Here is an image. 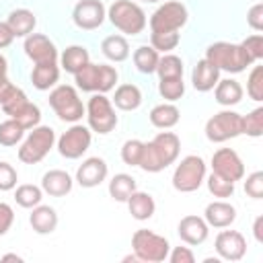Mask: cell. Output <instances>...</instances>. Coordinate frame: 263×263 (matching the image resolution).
Instances as JSON below:
<instances>
[{"mask_svg": "<svg viewBox=\"0 0 263 263\" xmlns=\"http://www.w3.org/2000/svg\"><path fill=\"white\" fill-rule=\"evenodd\" d=\"M179 117H181V113L173 103H160L150 111V123L158 129H168V127L177 125Z\"/></svg>", "mask_w": 263, "mask_h": 263, "instance_id": "28", "label": "cell"}, {"mask_svg": "<svg viewBox=\"0 0 263 263\" xmlns=\"http://www.w3.org/2000/svg\"><path fill=\"white\" fill-rule=\"evenodd\" d=\"M261 224H263V218L259 216V218L255 220V226H253V230H255V238H257L259 242H263V236H261Z\"/></svg>", "mask_w": 263, "mask_h": 263, "instance_id": "51", "label": "cell"}, {"mask_svg": "<svg viewBox=\"0 0 263 263\" xmlns=\"http://www.w3.org/2000/svg\"><path fill=\"white\" fill-rule=\"evenodd\" d=\"M208 189H210V193L214 197H220V199H226V197L234 195V183L224 179V177H220V175H216V173H212L208 177Z\"/></svg>", "mask_w": 263, "mask_h": 263, "instance_id": "40", "label": "cell"}, {"mask_svg": "<svg viewBox=\"0 0 263 263\" xmlns=\"http://www.w3.org/2000/svg\"><path fill=\"white\" fill-rule=\"evenodd\" d=\"M62 68L68 72V74H76L78 70H82L88 62H90V55L86 51V47L82 45H70L64 49L62 53Z\"/></svg>", "mask_w": 263, "mask_h": 263, "instance_id": "29", "label": "cell"}, {"mask_svg": "<svg viewBox=\"0 0 263 263\" xmlns=\"http://www.w3.org/2000/svg\"><path fill=\"white\" fill-rule=\"evenodd\" d=\"M132 249H134V255L138 261H146V263H160L168 257V251H171V245L164 236L152 232V230H146V228H140L134 232L132 236Z\"/></svg>", "mask_w": 263, "mask_h": 263, "instance_id": "5", "label": "cell"}, {"mask_svg": "<svg viewBox=\"0 0 263 263\" xmlns=\"http://www.w3.org/2000/svg\"><path fill=\"white\" fill-rule=\"evenodd\" d=\"M60 80V68L58 62H47V64H35L31 72V82L37 90H49L58 84Z\"/></svg>", "mask_w": 263, "mask_h": 263, "instance_id": "24", "label": "cell"}, {"mask_svg": "<svg viewBox=\"0 0 263 263\" xmlns=\"http://www.w3.org/2000/svg\"><path fill=\"white\" fill-rule=\"evenodd\" d=\"M107 10L101 0H80L72 10V21L78 29L92 31L105 23Z\"/></svg>", "mask_w": 263, "mask_h": 263, "instance_id": "14", "label": "cell"}, {"mask_svg": "<svg viewBox=\"0 0 263 263\" xmlns=\"http://www.w3.org/2000/svg\"><path fill=\"white\" fill-rule=\"evenodd\" d=\"M6 72H8V62H6V58L0 53V78H4Z\"/></svg>", "mask_w": 263, "mask_h": 263, "instance_id": "52", "label": "cell"}, {"mask_svg": "<svg viewBox=\"0 0 263 263\" xmlns=\"http://www.w3.org/2000/svg\"><path fill=\"white\" fill-rule=\"evenodd\" d=\"M55 142V132L49 125H37L33 132L27 136V140L18 148V160L25 164H37L41 162L49 150L53 148Z\"/></svg>", "mask_w": 263, "mask_h": 263, "instance_id": "7", "label": "cell"}, {"mask_svg": "<svg viewBox=\"0 0 263 263\" xmlns=\"http://www.w3.org/2000/svg\"><path fill=\"white\" fill-rule=\"evenodd\" d=\"M247 23L253 31H263V4H255L247 12Z\"/></svg>", "mask_w": 263, "mask_h": 263, "instance_id": "46", "label": "cell"}, {"mask_svg": "<svg viewBox=\"0 0 263 263\" xmlns=\"http://www.w3.org/2000/svg\"><path fill=\"white\" fill-rule=\"evenodd\" d=\"M203 220L208 222V226H214V228H228L234 220H236V208L224 199H218V201H212L205 205V212H203Z\"/></svg>", "mask_w": 263, "mask_h": 263, "instance_id": "19", "label": "cell"}, {"mask_svg": "<svg viewBox=\"0 0 263 263\" xmlns=\"http://www.w3.org/2000/svg\"><path fill=\"white\" fill-rule=\"evenodd\" d=\"M189 18V12L185 8V4L171 0L160 4L152 16H150V31L152 33H166V31H179L181 27H185Z\"/></svg>", "mask_w": 263, "mask_h": 263, "instance_id": "11", "label": "cell"}, {"mask_svg": "<svg viewBox=\"0 0 263 263\" xmlns=\"http://www.w3.org/2000/svg\"><path fill=\"white\" fill-rule=\"evenodd\" d=\"M2 261H23V257H18V255L10 253V255H2Z\"/></svg>", "mask_w": 263, "mask_h": 263, "instance_id": "53", "label": "cell"}, {"mask_svg": "<svg viewBox=\"0 0 263 263\" xmlns=\"http://www.w3.org/2000/svg\"><path fill=\"white\" fill-rule=\"evenodd\" d=\"M127 208H129V214L132 218L144 222V220H150L156 212V203H154V197L146 191H134L129 197H127Z\"/></svg>", "mask_w": 263, "mask_h": 263, "instance_id": "22", "label": "cell"}, {"mask_svg": "<svg viewBox=\"0 0 263 263\" xmlns=\"http://www.w3.org/2000/svg\"><path fill=\"white\" fill-rule=\"evenodd\" d=\"M166 259H171V263H193L195 255L189 247H175L173 251H168Z\"/></svg>", "mask_w": 263, "mask_h": 263, "instance_id": "47", "label": "cell"}, {"mask_svg": "<svg viewBox=\"0 0 263 263\" xmlns=\"http://www.w3.org/2000/svg\"><path fill=\"white\" fill-rule=\"evenodd\" d=\"M16 181H18V175H16V168L10 164V162H0V191H10L16 187Z\"/></svg>", "mask_w": 263, "mask_h": 263, "instance_id": "44", "label": "cell"}, {"mask_svg": "<svg viewBox=\"0 0 263 263\" xmlns=\"http://www.w3.org/2000/svg\"><path fill=\"white\" fill-rule=\"evenodd\" d=\"M25 53L35 64H47L58 62V47L53 41L41 33H31L25 37Z\"/></svg>", "mask_w": 263, "mask_h": 263, "instance_id": "15", "label": "cell"}, {"mask_svg": "<svg viewBox=\"0 0 263 263\" xmlns=\"http://www.w3.org/2000/svg\"><path fill=\"white\" fill-rule=\"evenodd\" d=\"M6 23H8V27L12 29L14 37H27V35L33 33V29H35V25H37V18H35V14H33L31 10H27V8H16V10H12V12L8 14Z\"/></svg>", "mask_w": 263, "mask_h": 263, "instance_id": "26", "label": "cell"}, {"mask_svg": "<svg viewBox=\"0 0 263 263\" xmlns=\"http://www.w3.org/2000/svg\"><path fill=\"white\" fill-rule=\"evenodd\" d=\"M247 95L253 101H263V66H253L247 78Z\"/></svg>", "mask_w": 263, "mask_h": 263, "instance_id": "41", "label": "cell"}, {"mask_svg": "<svg viewBox=\"0 0 263 263\" xmlns=\"http://www.w3.org/2000/svg\"><path fill=\"white\" fill-rule=\"evenodd\" d=\"M158 51L152 47V45H140L136 51H134V64L138 68V72L142 74H152L156 72V66H158Z\"/></svg>", "mask_w": 263, "mask_h": 263, "instance_id": "33", "label": "cell"}, {"mask_svg": "<svg viewBox=\"0 0 263 263\" xmlns=\"http://www.w3.org/2000/svg\"><path fill=\"white\" fill-rule=\"evenodd\" d=\"M242 134L251 138L263 136V107H257L249 115H242Z\"/></svg>", "mask_w": 263, "mask_h": 263, "instance_id": "39", "label": "cell"}, {"mask_svg": "<svg viewBox=\"0 0 263 263\" xmlns=\"http://www.w3.org/2000/svg\"><path fill=\"white\" fill-rule=\"evenodd\" d=\"M101 49L105 53L107 60L111 62H123L129 58V43L123 35H109L103 39L101 43Z\"/></svg>", "mask_w": 263, "mask_h": 263, "instance_id": "30", "label": "cell"}, {"mask_svg": "<svg viewBox=\"0 0 263 263\" xmlns=\"http://www.w3.org/2000/svg\"><path fill=\"white\" fill-rule=\"evenodd\" d=\"M86 121H88V127L101 136L109 134L115 129L117 125V115H115V109H113V103L111 99H107L103 92H97L88 99L86 103Z\"/></svg>", "mask_w": 263, "mask_h": 263, "instance_id": "8", "label": "cell"}, {"mask_svg": "<svg viewBox=\"0 0 263 263\" xmlns=\"http://www.w3.org/2000/svg\"><path fill=\"white\" fill-rule=\"evenodd\" d=\"M177 232H179V238H181L183 242L195 247V245H201V242L208 238L210 226H208V222H205L203 218L189 214V216L181 218V222H179V226H177Z\"/></svg>", "mask_w": 263, "mask_h": 263, "instance_id": "18", "label": "cell"}, {"mask_svg": "<svg viewBox=\"0 0 263 263\" xmlns=\"http://www.w3.org/2000/svg\"><path fill=\"white\" fill-rule=\"evenodd\" d=\"M216 253L226 261H240L247 253V240L238 230H222L216 236Z\"/></svg>", "mask_w": 263, "mask_h": 263, "instance_id": "16", "label": "cell"}, {"mask_svg": "<svg viewBox=\"0 0 263 263\" xmlns=\"http://www.w3.org/2000/svg\"><path fill=\"white\" fill-rule=\"evenodd\" d=\"M111 25L115 29H119L121 33L125 35H138L146 29V14L144 10L132 2V0H115L111 6H109V12H107Z\"/></svg>", "mask_w": 263, "mask_h": 263, "instance_id": "4", "label": "cell"}, {"mask_svg": "<svg viewBox=\"0 0 263 263\" xmlns=\"http://www.w3.org/2000/svg\"><path fill=\"white\" fill-rule=\"evenodd\" d=\"M12 39H14V33H12V29L8 27V23L0 21V49L8 47V45L12 43Z\"/></svg>", "mask_w": 263, "mask_h": 263, "instance_id": "50", "label": "cell"}, {"mask_svg": "<svg viewBox=\"0 0 263 263\" xmlns=\"http://www.w3.org/2000/svg\"><path fill=\"white\" fill-rule=\"evenodd\" d=\"M218 80H220V70L212 62H208L203 58V60H199L195 64V68L191 72V82H193V88L195 90L208 92V90H212L218 84Z\"/></svg>", "mask_w": 263, "mask_h": 263, "instance_id": "20", "label": "cell"}, {"mask_svg": "<svg viewBox=\"0 0 263 263\" xmlns=\"http://www.w3.org/2000/svg\"><path fill=\"white\" fill-rule=\"evenodd\" d=\"M240 134H242V115L230 109L212 115L205 123V138L214 144H222L226 140L238 138Z\"/></svg>", "mask_w": 263, "mask_h": 263, "instance_id": "10", "label": "cell"}, {"mask_svg": "<svg viewBox=\"0 0 263 263\" xmlns=\"http://www.w3.org/2000/svg\"><path fill=\"white\" fill-rule=\"evenodd\" d=\"M205 60L212 62L220 72H230V74H238L242 70H247L253 62L251 58L245 53V49L240 47V43H228V41H216L205 49Z\"/></svg>", "mask_w": 263, "mask_h": 263, "instance_id": "2", "label": "cell"}, {"mask_svg": "<svg viewBox=\"0 0 263 263\" xmlns=\"http://www.w3.org/2000/svg\"><path fill=\"white\" fill-rule=\"evenodd\" d=\"M214 95H216V103L218 105H224V107H230V105H238L242 101V86L238 80L234 78H224V80H218V84L214 86Z\"/></svg>", "mask_w": 263, "mask_h": 263, "instance_id": "25", "label": "cell"}, {"mask_svg": "<svg viewBox=\"0 0 263 263\" xmlns=\"http://www.w3.org/2000/svg\"><path fill=\"white\" fill-rule=\"evenodd\" d=\"M117 70L107 64H92L88 62L82 70L74 74V82L84 92H109L117 82Z\"/></svg>", "mask_w": 263, "mask_h": 263, "instance_id": "3", "label": "cell"}, {"mask_svg": "<svg viewBox=\"0 0 263 263\" xmlns=\"http://www.w3.org/2000/svg\"><path fill=\"white\" fill-rule=\"evenodd\" d=\"M181 37H179V31H166V33H150V45L156 49V51H162V53H168L173 51L177 45H179Z\"/></svg>", "mask_w": 263, "mask_h": 263, "instance_id": "38", "label": "cell"}, {"mask_svg": "<svg viewBox=\"0 0 263 263\" xmlns=\"http://www.w3.org/2000/svg\"><path fill=\"white\" fill-rule=\"evenodd\" d=\"M156 74L160 78H181L183 76V60L179 55H173V53L162 55L158 60Z\"/></svg>", "mask_w": 263, "mask_h": 263, "instance_id": "35", "label": "cell"}, {"mask_svg": "<svg viewBox=\"0 0 263 263\" xmlns=\"http://www.w3.org/2000/svg\"><path fill=\"white\" fill-rule=\"evenodd\" d=\"M8 117L14 119L16 123H21L23 129H33V127H37L39 121H41V111H39V107H37L35 103L25 101V103H23L18 109H14Z\"/></svg>", "mask_w": 263, "mask_h": 263, "instance_id": "32", "label": "cell"}, {"mask_svg": "<svg viewBox=\"0 0 263 263\" xmlns=\"http://www.w3.org/2000/svg\"><path fill=\"white\" fill-rule=\"evenodd\" d=\"M240 47L245 49V53L251 58V62L255 64V62H259L261 58H263V35H251V37H247L242 43H240Z\"/></svg>", "mask_w": 263, "mask_h": 263, "instance_id": "43", "label": "cell"}, {"mask_svg": "<svg viewBox=\"0 0 263 263\" xmlns=\"http://www.w3.org/2000/svg\"><path fill=\"white\" fill-rule=\"evenodd\" d=\"M142 150H144V142L142 140H127L121 146V160L129 166H138L140 158H142Z\"/></svg>", "mask_w": 263, "mask_h": 263, "instance_id": "42", "label": "cell"}, {"mask_svg": "<svg viewBox=\"0 0 263 263\" xmlns=\"http://www.w3.org/2000/svg\"><path fill=\"white\" fill-rule=\"evenodd\" d=\"M136 191V179L127 173H117L109 181V195L115 201H127V197Z\"/></svg>", "mask_w": 263, "mask_h": 263, "instance_id": "31", "label": "cell"}, {"mask_svg": "<svg viewBox=\"0 0 263 263\" xmlns=\"http://www.w3.org/2000/svg\"><path fill=\"white\" fill-rule=\"evenodd\" d=\"M18 90V86H14L10 80H8V76H4V78H0V107L14 95Z\"/></svg>", "mask_w": 263, "mask_h": 263, "instance_id": "49", "label": "cell"}, {"mask_svg": "<svg viewBox=\"0 0 263 263\" xmlns=\"http://www.w3.org/2000/svg\"><path fill=\"white\" fill-rule=\"evenodd\" d=\"M49 107L62 121H70V123L80 121L82 115L86 113L76 88L70 84H60L49 92Z\"/></svg>", "mask_w": 263, "mask_h": 263, "instance_id": "6", "label": "cell"}, {"mask_svg": "<svg viewBox=\"0 0 263 263\" xmlns=\"http://www.w3.org/2000/svg\"><path fill=\"white\" fill-rule=\"evenodd\" d=\"M12 222H14V212H12V208H10L8 203L0 201V236L10 230Z\"/></svg>", "mask_w": 263, "mask_h": 263, "instance_id": "48", "label": "cell"}, {"mask_svg": "<svg viewBox=\"0 0 263 263\" xmlns=\"http://www.w3.org/2000/svg\"><path fill=\"white\" fill-rule=\"evenodd\" d=\"M212 173L236 183V181H240L245 177V164H242L240 156L236 154V150L220 148L212 156Z\"/></svg>", "mask_w": 263, "mask_h": 263, "instance_id": "13", "label": "cell"}, {"mask_svg": "<svg viewBox=\"0 0 263 263\" xmlns=\"http://www.w3.org/2000/svg\"><path fill=\"white\" fill-rule=\"evenodd\" d=\"M29 222H31V228L37 232V234H51L58 226V214L53 208L49 205H35L31 216H29Z\"/></svg>", "mask_w": 263, "mask_h": 263, "instance_id": "23", "label": "cell"}, {"mask_svg": "<svg viewBox=\"0 0 263 263\" xmlns=\"http://www.w3.org/2000/svg\"><path fill=\"white\" fill-rule=\"evenodd\" d=\"M142 2H158V0H142Z\"/></svg>", "mask_w": 263, "mask_h": 263, "instance_id": "54", "label": "cell"}, {"mask_svg": "<svg viewBox=\"0 0 263 263\" xmlns=\"http://www.w3.org/2000/svg\"><path fill=\"white\" fill-rule=\"evenodd\" d=\"M179 150H181L179 136L173 132H160L154 136L152 142H144V150L138 166L146 173H160L177 160Z\"/></svg>", "mask_w": 263, "mask_h": 263, "instance_id": "1", "label": "cell"}, {"mask_svg": "<svg viewBox=\"0 0 263 263\" xmlns=\"http://www.w3.org/2000/svg\"><path fill=\"white\" fill-rule=\"evenodd\" d=\"M111 103L121 111H136L142 105V90L136 84H121L117 86Z\"/></svg>", "mask_w": 263, "mask_h": 263, "instance_id": "27", "label": "cell"}, {"mask_svg": "<svg viewBox=\"0 0 263 263\" xmlns=\"http://www.w3.org/2000/svg\"><path fill=\"white\" fill-rule=\"evenodd\" d=\"M23 125L16 123L14 119H6L0 123V144L2 146H16L23 140Z\"/></svg>", "mask_w": 263, "mask_h": 263, "instance_id": "37", "label": "cell"}, {"mask_svg": "<svg viewBox=\"0 0 263 263\" xmlns=\"http://www.w3.org/2000/svg\"><path fill=\"white\" fill-rule=\"evenodd\" d=\"M72 177L66 173V171H60V168H53V171H47L41 179V189L43 193L51 195V197H64L72 191Z\"/></svg>", "mask_w": 263, "mask_h": 263, "instance_id": "21", "label": "cell"}, {"mask_svg": "<svg viewBox=\"0 0 263 263\" xmlns=\"http://www.w3.org/2000/svg\"><path fill=\"white\" fill-rule=\"evenodd\" d=\"M107 173H109L107 162H105L103 158H99V156H90V158H86V160L78 166V171H76V181H78L80 187L90 189V187L101 185V183L107 179Z\"/></svg>", "mask_w": 263, "mask_h": 263, "instance_id": "17", "label": "cell"}, {"mask_svg": "<svg viewBox=\"0 0 263 263\" xmlns=\"http://www.w3.org/2000/svg\"><path fill=\"white\" fill-rule=\"evenodd\" d=\"M203 181H205V162L197 154L185 156L173 173V187L181 193L197 191Z\"/></svg>", "mask_w": 263, "mask_h": 263, "instance_id": "9", "label": "cell"}, {"mask_svg": "<svg viewBox=\"0 0 263 263\" xmlns=\"http://www.w3.org/2000/svg\"><path fill=\"white\" fill-rule=\"evenodd\" d=\"M88 148H90V129L86 125H80V123H74L58 140V150L68 160L80 158Z\"/></svg>", "mask_w": 263, "mask_h": 263, "instance_id": "12", "label": "cell"}, {"mask_svg": "<svg viewBox=\"0 0 263 263\" xmlns=\"http://www.w3.org/2000/svg\"><path fill=\"white\" fill-rule=\"evenodd\" d=\"M245 193L253 199H261L263 197V173L261 171H255L247 177L245 181Z\"/></svg>", "mask_w": 263, "mask_h": 263, "instance_id": "45", "label": "cell"}, {"mask_svg": "<svg viewBox=\"0 0 263 263\" xmlns=\"http://www.w3.org/2000/svg\"><path fill=\"white\" fill-rule=\"evenodd\" d=\"M158 92L164 101H179L183 95H185V82H183V76L181 78H160L158 82Z\"/></svg>", "mask_w": 263, "mask_h": 263, "instance_id": "36", "label": "cell"}, {"mask_svg": "<svg viewBox=\"0 0 263 263\" xmlns=\"http://www.w3.org/2000/svg\"><path fill=\"white\" fill-rule=\"evenodd\" d=\"M41 199H43V189L37 187V185H31V183L18 185L16 191H14V201L21 208H27V210H33L35 205H39Z\"/></svg>", "mask_w": 263, "mask_h": 263, "instance_id": "34", "label": "cell"}]
</instances>
